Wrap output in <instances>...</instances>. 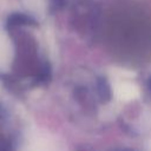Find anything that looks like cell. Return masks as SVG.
Listing matches in <instances>:
<instances>
[{"mask_svg": "<svg viewBox=\"0 0 151 151\" xmlns=\"http://www.w3.org/2000/svg\"><path fill=\"white\" fill-rule=\"evenodd\" d=\"M114 94L119 100L129 101L139 96V88L137 87V85L130 81L119 80L114 85Z\"/></svg>", "mask_w": 151, "mask_h": 151, "instance_id": "cell-1", "label": "cell"}, {"mask_svg": "<svg viewBox=\"0 0 151 151\" xmlns=\"http://www.w3.org/2000/svg\"><path fill=\"white\" fill-rule=\"evenodd\" d=\"M150 151H151V142H150Z\"/></svg>", "mask_w": 151, "mask_h": 151, "instance_id": "cell-2", "label": "cell"}]
</instances>
